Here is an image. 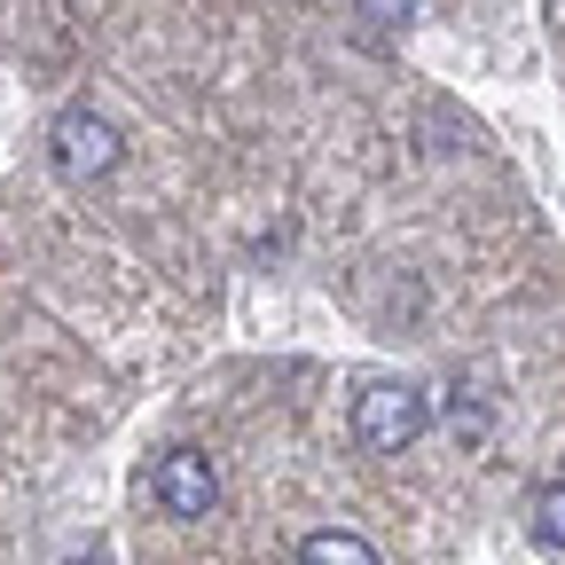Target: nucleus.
Masks as SVG:
<instances>
[{"mask_svg":"<svg viewBox=\"0 0 565 565\" xmlns=\"http://www.w3.org/2000/svg\"><path fill=\"white\" fill-rule=\"evenodd\" d=\"M353 433H362V448H377V456H401L424 433V393L416 385H362V401H353Z\"/></svg>","mask_w":565,"mask_h":565,"instance_id":"obj_1","label":"nucleus"},{"mask_svg":"<svg viewBox=\"0 0 565 565\" xmlns=\"http://www.w3.org/2000/svg\"><path fill=\"white\" fill-rule=\"evenodd\" d=\"M47 150H55V166L71 173V181H95V173H110L118 166V126L103 118V110H63L55 118V134H47Z\"/></svg>","mask_w":565,"mask_h":565,"instance_id":"obj_2","label":"nucleus"},{"mask_svg":"<svg viewBox=\"0 0 565 565\" xmlns=\"http://www.w3.org/2000/svg\"><path fill=\"white\" fill-rule=\"evenodd\" d=\"M158 503H166L173 519H204L212 503H221L212 456H196V448H166V456H158Z\"/></svg>","mask_w":565,"mask_h":565,"instance_id":"obj_3","label":"nucleus"},{"mask_svg":"<svg viewBox=\"0 0 565 565\" xmlns=\"http://www.w3.org/2000/svg\"><path fill=\"white\" fill-rule=\"evenodd\" d=\"M299 565H377V550H370L362 534H345V526H330V534H315V542L299 550Z\"/></svg>","mask_w":565,"mask_h":565,"instance_id":"obj_4","label":"nucleus"},{"mask_svg":"<svg viewBox=\"0 0 565 565\" xmlns=\"http://www.w3.org/2000/svg\"><path fill=\"white\" fill-rule=\"evenodd\" d=\"M534 542L542 550H565V479H550L534 494Z\"/></svg>","mask_w":565,"mask_h":565,"instance_id":"obj_5","label":"nucleus"}]
</instances>
